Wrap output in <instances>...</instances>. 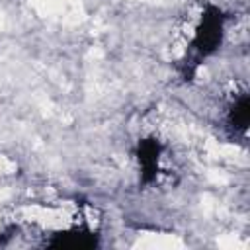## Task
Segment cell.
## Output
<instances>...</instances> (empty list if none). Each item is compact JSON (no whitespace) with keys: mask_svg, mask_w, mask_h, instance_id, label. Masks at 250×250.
I'll list each match as a JSON object with an SVG mask.
<instances>
[{"mask_svg":"<svg viewBox=\"0 0 250 250\" xmlns=\"http://www.w3.org/2000/svg\"><path fill=\"white\" fill-rule=\"evenodd\" d=\"M223 41H225V14L221 8L207 4L193 29L191 49L199 57H211L221 49Z\"/></svg>","mask_w":250,"mask_h":250,"instance_id":"obj_1","label":"cell"},{"mask_svg":"<svg viewBox=\"0 0 250 250\" xmlns=\"http://www.w3.org/2000/svg\"><path fill=\"white\" fill-rule=\"evenodd\" d=\"M164 146L156 137H143L135 146V160L139 166V178L143 184H154L160 174Z\"/></svg>","mask_w":250,"mask_h":250,"instance_id":"obj_2","label":"cell"},{"mask_svg":"<svg viewBox=\"0 0 250 250\" xmlns=\"http://www.w3.org/2000/svg\"><path fill=\"white\" fill-rule=\"evenodd\" d=\"M248 115H250V98L248 92H240L227 107L225 113V125L232 135H246L248 129Z\"/></svg>","mask_w":250,"mask_h":250,"instance_id":"obj_3","label":"cell"},{"mask_svg":"<svg viewBox=\"0 0 250 250\" xmlns=\"http://www.w3.org/2000/svg\"><path fill=\"white\" fill-rule=\"evenodd\" d=\"M47 244L57 248H90L98 244V236L88 229H70L53 234Z\"/></svg>","mask_w":250,"mask_h":250,"instance_id":"obj_4","label":"cell"}]
</instances>
